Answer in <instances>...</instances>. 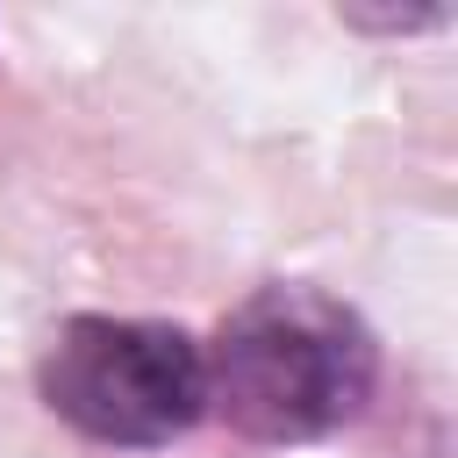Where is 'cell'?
Returning a JSON list of instances; mask_svg holds the SVG:
<instances>
[{
	"instance_id": "obj_1",
	"label": "cell",
	"mask_w": 458,
	"mask_h": 458,
	"mask_svg": "<svg viewBox=\"0 0 458 458\" xmlns=\"http://www.w3.org/2000/svg\"><path fill=\"white\" fill-rule=\"evenodd\" d=\"M372 329L315 286L250 293L208 351V408H222L258 444H308L344 429L372 401Z\"/></svg>"
},
{
	"instance_id": "obj_2",
	"label": "cell",
	"mask_w": 458,
	"mask_h": 458,
	"mask_svg": "<svg viewBox=\"0 0 458 458\" xmlns=\"http://www.w3.org/2000/svg\"><path fill=\"white\" fill-rule=\"evenodd\" d=\"M43 401L93 444L157 451L208 415V351L179 322L79 315L43 358Z\"/></svg>"
}]
</instances>
